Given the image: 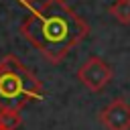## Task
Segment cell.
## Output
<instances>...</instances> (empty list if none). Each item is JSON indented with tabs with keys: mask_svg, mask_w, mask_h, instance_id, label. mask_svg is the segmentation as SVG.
Returning <instances> with one entry per match:
<instances>
[{
	"mask_svg": "<svg viewBox=\"0 0 130 130\" xmlns=\"http://www.w3.org/2000/svg\"><path fill=\"white\" fill-rule=\"evenodd\" d=\"M20 35L57 65L89 35V24L65 0H45L28 10L20 22Z\"/></svg>",
	"mask_w": 130,
	"mask_h": 130,
	"instance_id": "1",
	"label": "cell"
},
{
	"mask_svg": "<svg viewBox=\"0 0 130 130\" xmlns=\"http://www.w3.org/2000/svg\"><path fill=\"white\" fill-rule=\"evenodd\" d=\"M43 98V83L16 55L0 59V110L20 112L28 102H39Z\"/></svg>",
	"mask_w": 130,
	"mask_h": 130,
	"instance_id": "2",
	"label": "cell"
},
{
	"mask_svg": "<svg viewBox=\"0 0 130 130\" xmlns=\"http://www.w3.org/2000/svg\"><path fill=\"white\" fill-rule=\"evenodd\" d=\"M114 73L112 67L102 59V57H89L79 69H77V79L79 83L89 89V91H102L110 81H112Z\"/></svg>",
	"mask_w": 130,
	"mask_h": 130,
	"instance_id": "3",
	"label": "cell"
},
{
	"mask_svg": "<svg viewBox=\"0 0 130 130\" xmlns=\"http://www.w3.org/2000/svg\"><path fill=\"white\" fill-rule=\"evenodd\" d=\"M100 124L106 130H130V104L124 98L112 100L100 112Z\"/></svg>",
	"mask_w": 130,
	"mask_h": 130,
	"instance_id": "4",
	"label": "cell"
},
{
	"mask_svg": "<svg viewBox=\"0 0 130 130\" xmlns=\"http://www.w3.org/2000/svg\"><path fill=\"white\" fill-rule=\"evenodd\" d=\"M108 12L120 22V24H130V0H116Z\"/></svg>",
	"mask_w": 130,
	"mask_h": 130,
	"instance_id": "5",
	"label": "cell"
},
{
	"mask_svg": "<svg viewBox=\"0 0 130 130\" xmlns=\"http://www.w3.org/2000/svg\"><path fill=\"white\" fill-rule=\"evenodd\" d=\"M22 124L18 110H0V126L6 130H16Z\"/></svg>",
	"mask_w": 130,
	"mask_h": 130,
	"instance_id": "6",
	"label": "cell"
},
{
	"mask_svg": "<svg viewBox=\"0 0 130 130\" xmlns=\"http://www.w3.org/2000/svg\"><path fill=\"white\" fill-rule=\"evenodd\" d=\"M20 6H26V8H32V4L37 2V0H16Z\"/></svg>",
	"mask_w": 130,
	"mask_h": 130,
	"instance_id": "7",
	"label": "cell"
},
{
	"mask_svg": "<svg viewBox=\"0 0 130 130\" xmlns=\"http://www.w3.org/2000/svg\"><path fill=\"white\" fill-rule=\"evenodd\" d=\"M0 130H6V128H0Z\"/></svg>",
	"mask_w": 130,
	"mask_h": 130,
	"instance_id": "8",
	"label": "cell"
},
{
	"mask_svg": "<svg viewBox=\"0 0 130 130\" xmlns=\"http://www.w3.org/2000/svg\"><path fill=\"white\" fill-rule=\"evenodd\" d=\"M0 128H2V126H0Z\"/></svg>",
	"mask_w": 130,
	"mask_h": 130,
	"instance_id": "9",
	"label": "cell"
}]
</instances>
